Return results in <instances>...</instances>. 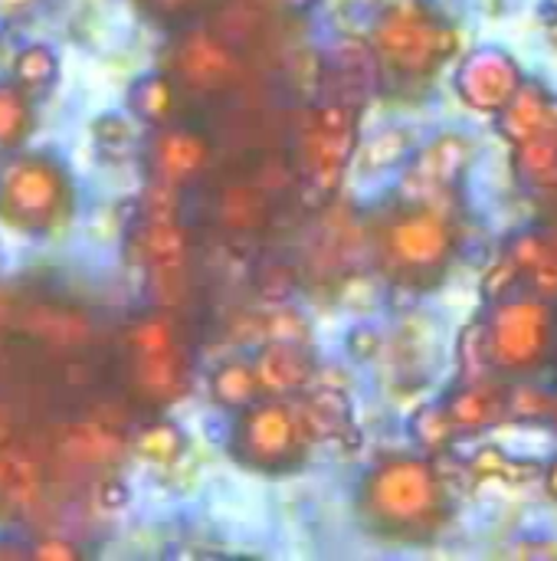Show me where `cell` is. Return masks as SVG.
I'll use <instances>...</instances> for the list:
<instances>
[{
	"instance_id": "6da1fadb",
	"label": "cell",
	"mask_w": 557,
	"mask_h": 561,
	"mask_svg": "<svg viewBox=\"0 0 557 561\" xmlns=\"http://www.w3.org/2000/svg\"><path fill=\"white\" fill-rule=\"evenodd\" d=\"M253 391H256V375L246 365H240V362L223 365L213 375V398L223 401V404H233V408L246 404L253 398Z\"/></svg>"
},
{
	"instance_id": "7a4b0ae2",
	"label": "cell",
	"mask_w": 557,
	"mask_h": 561,
	"mask_svg": "<svg viewBox=\"0 0 557 561\" xmlns=\"http://www.w3.org/2000/svg\"><path fill=\"white\" fill-rule=\"evenodd\" d=\"M56 69H59L56 53L43 43H33L16 53V79L23 85H46L56 79Z\"/></svg>"
},
{
	"instance_id": "3957f363",
	"label": "cell",
	"mask_w": 557,
	"mask_h": 561,
	"mask_svg": "<svg viewBox=\"0 0 557 561\" xmlns=\"http://www.w3.org/2000/svg\"><path fill=\"white\" fill-rule=\"evenodd\" d=\"M250 427H259V431H263V434L250 431V440H253V447H256L259 454H279V450L289 444V431H292L289 417H286L279 408H266V411H259V414L253 417V424H250Z\"/></svg>"
},
{
	"instance_id": "277c9868",
	"label": "cell",
	"mask_w": 557,
	"mask_h": 561,
	"mask_svg": "<svg viewBox=\"0 0 557 561\" xmlns=\"http://www.w3.org/2000/svg\"><path fill=\"white\" fill-rule=\"evenodd\" d=\"M171 102H174V95H171V89H167V82L164 79H144L138 89H135V108L141 112V118H167V112H171Z\"/></svg>"
},
{
	"instance_id": "5b68a950",
	"label": "cell",
	"mask_w": 557,
	"mask_h": 561,
	"mask_svg": "<svg viewBox=\"0 0 557 561\" xmlns=\"http://www.w3.org/2000/svg\"><path fill=\"white\" fill-rule=\"evenodd\" d=\"M181 447H184V440H181L177 427H171V424H158V427L144 431V437L138 440V450H141L148 460H158V463L174 460V457L181 454Z\"/></svg>"
},
{
	"instance_id": "8992f818",
	"label": "cell",
	"mask_w": 557,
	"mask_h": 561,
	"mask_svg": "<svg viewBox=\"0 0 557 561\" xmlns=\"http://www.w3.org/2000/svg\"><path fill=\"white\" fill-rule=\"evenodd\" d=\"M10 194H13V201H16L23 210H39V207H46V201H49L46 178L36 174V171H16L13 181H10Z\"/></svg>"
},
{
	"instance_id": "52a82bcc",
	"label": "cell",
	"mask_w": 557,
	"mask_h": 561,
	"mask_svg": "<svg viewBox=\"0 0 557 561\" xmlns=\"http://www.w3.org/2000/svg\"><path fill=\"white\" fill-rule=\"evenodd\" d=\"M20 115H23V105L0 89V145H10L7 138H13L20 131Z\"/></svg>"
},
{
	"instance_id": "ba28073f",
	"label": "cell",
	"mask_w": 557,
	"mask_h": 561,
	"mask_svg": "<svg viewBox=\"0 0 557 561\" xmlns=\"http://www.w3.org/2000/svg\"><path fill=\"white\" fill-rule=\"evenodd\" d=\"M128 500H131V490H128L121 480H105V483L98 486V506H102V510H108V513L125 510V506H128Z\"/></svg>"
},
{
	"instance_id": "9c48e42d",
	"label": "cell",
	"mask_w": 557,
	"mask_h": 561,
	"mask_svg": "<svg viewBox=\"0 0 557 561\" xmlns=\"http://www.w3.org/2000/svg\"><path fill=\"white\" fill-rule=\"evenodd\" d=\"M36 559H56V561H69V559H79V552L69 546V542H43V546H36V552H33Z\"/></svg>"
},
{
	"instance_id": "30bf717a",
	"label": "cell",
	"mask_w": 557,
	"mask_h": 561,
	"mask_svg": "<svg viewBox=\"0 0 557 561\" xmlns=\"http://www.w3.org/2000/svg\"><path fill=\"white\" fill-rule=\"evenodd\" d=\"M548 480H552V490H555V496H557V463L552 467V477H548Z\"/></svg>"
}]
</instances>
